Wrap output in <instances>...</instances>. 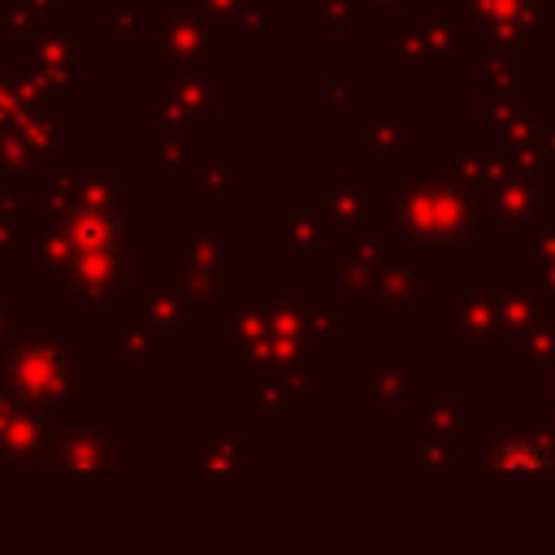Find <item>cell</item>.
Wrapping results in <instances>:
<instances>
[{"label": "cell", "instance_id": "obj_1", "mask_svg": "<svg viewBox=\"0 0 555 555\" xmlns=\"http://www.w3.org/2000/svg\"><path fill=\"white\" fill-rule=\"evenodd\" d=\"M4 377L13 386V395L22 403H61V395L74 390V369H69V356L56 347V343H26L22 351L9 356L4 364Z\"/></svg>", "mask_w": 555, "mask_h": 555}, {"label": "cell", "instance_id": "obj_2", "mask_svg": "<svg viewBox=\"0 0 555 555\" xmlns=\"http://www.w3.org/2000/svg\"><path fill=\"white\" fill-rule=\"evenodd\" d=\"M39 442H43V434H39L35 412L26 403L22 408H4L0 403V455L4 460H26Z\"/></svg>", "mask_w": 555, "mask_h": 555}, {"label": "cell", "instance_id": "obj_3", "mask_svg": "<svg viewBox=\"0 0 555 555\" xmlns=\"http://www.w3.org/2000/svg\"><path fill=\"white\" fill-rule=\"evenodd\" d=\"M490 464L494 468H546L551 464V451L542 442H533V438H507V442L494 447Z\"/></svg>", "mask_w": 555, "mask_h": 555}, {"label": "cell", "instance_id": "obj_4", "mask_svg": "<svg viewBox=\"0 0 555 555\" xmlns=\"http://www.w3.org/2000/svg\"><path fill=\"white\" fill-rule=\"evenodd\" d=\"M551 286H555V264H551Z\"/></svg>", "mask_w": 555, "mask_h": 555}]
</instances>
